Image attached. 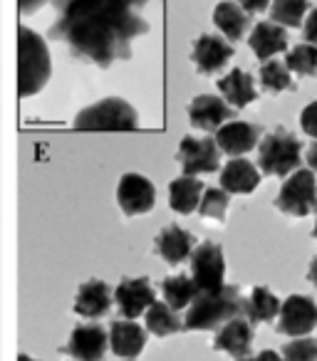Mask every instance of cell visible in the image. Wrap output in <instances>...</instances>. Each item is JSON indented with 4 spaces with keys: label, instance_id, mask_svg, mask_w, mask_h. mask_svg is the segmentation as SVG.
<instances>
[{
    "label": "cell",
    "instance_id": "obj_14",
    "mask_svg": "<svg viewBox=\"0 0 317 361\" xmlns=\"http://www.w3.org/2000/svg\"><path fill=\"white\" fill-rule=\"evenodd\" d=\"M261 134H263L261 126L251 124V121L231 119V121H226L221 129H216L213 141H216L218 151H223V154L238 159V156H243V154H248L251 149H256L258 136H261Z\"/></svg>",
    "mask_w": 317,
    "mask_h": 361
},
{
    "label": "cell",
    "instance_id": "obj_18",
    "mask_svg": "<svg viewBox=\"0 0 317 361\" xmlns=\"http://www.w3.org/2000/svg\"><path fill=\"white\" fill-rule=\"evenodd\" d=\"M146 329L139 326L131 319H116L109 326V346L116 356L131 361L134 356H139L146 346Z\"/></svg>",
    "mask_w": 317,
    "mask_h": 361
},
{
    "label": "cell",
    "instance_id": "obj_10",
    "mask_svg": "<svg viewBox=\"0 0 317 361\" xmlns=\"http://www.w3.org/2000/svg\"><path fill=\"white\" fill-rule=\"evenodd\" d=\"M116 203L124 216H144L156 203L154 183L141 173H124L116 186Z\"/></svg>",
    "mask_w": 317,
    "mask_h": 361
},
{
    "label": "cell",
    "instance_id": "obj_39",
    "mask_svg": "<svg viewBox=\"0 0 317 361\" xmlns=\"http://www.w3.org/2000/svg\"><path fill=\"white\" fill-rule=\"evenodd\" d=\"M307 280H310L312 285H317V257L310 262V270H307Z\"/></svg>",
    "mask_w": 317,
    "mask_h": 361
},
{
    "label": "cell",
    "instance_id": "obj_25",
    "mask_svg": "<svg viewBox=\"0 0 317 361\" xmlns=\"http://www.w3.org/2000/svg\"><path fill=\"white\" fill-rule=\"evenodd\" d=\"M280 312V300L268 287H253L251 297L246 300V319L251 324L273 322Z\"/></svg>",
    "mask_w": 317,
    "mask_h": 361
},
{
    "label": "cell",
    "instance_id": "obj_13",
    "mask_svg": "<svg viewBox=\"0 0 317 361\" xmlns=\"http://www.w3.org/2000/svg\"><path fill=\"white\" fill-rule=\"evenodd\" d=\"M109 346V331L102 324H80L72 329L70 341L62 351L75 361H102Z\"/></svg>",
    "mask_w": 317,
    "mask_h": 361
},
{
    "label": "cell",
    "instance_id": "obj_31",
    "mask_svg": "<svg viewBox=\"0 0 317 361\" xmlns=\"http://www.w3.org/2000/svg\"><path fill=\"white\" fill-rule=\"evenodd\" d=\"M307 13V0H270L273 23L282 27H297Z\"/></svg>",
    "mask_w": 317,
    "mask_h": 361
},
{
    "label": "cell",
    "instance_id": "obj_22",
    "mask_svg": "<svg viewBox=\"0 0 317 361\" xmlns=\"http://www.w3.org/2000/svg\"><path fill=\"white\" fill-rule=\"evenodd\" d=\"M218 92L223 94V102L228 106H236V109H243L258 99L253 75H248L246 70H238V67L228 72L226 77H218Z\"/></svg>",
    "mask_w": 317,
    "mask_h": 361
},
{
    "label": "cell",
    "instance_id": "obj_37",
    "mask_svg": "<svg viewBox=\"0 0 317 361\" xmlns=\"http://www.w3.org/2000/svg\"><path fill=\"white\" fill-rule=\"evenodd\" d=\"M305 159H307V166H310V171H317V139L312 141L310 146H307Z\"/></svg>",
    "mask_w": 317,
    "mask_h": 361
},
{
    "label": "cell",
    "instance_id": "obj_34",
    "mask_svg": "<svg viewBox=\"0 0 317 361\" xmlns=\"http://www.w3.org/2000/svg\"><path fill=\"white\" fill-rule=\"evenodd\" d=\"M302 37L307 40V45L317 47V8H312L310 16H307L305 25H302Z\"/></svg>",
    "mask_w": 317,
    "mask_h": 361
},
{
    "label": "cell",
    "instance_id": "obj_24",
    "mask_svg": "<svg viewBox=\"0 0 317 361\" xmlns=\"http://www.w3.org/2000/svg\"><path fill=\"white\" fill-rule=\"evenodd\" d=\"M248 23H251V18H248V13L238 6L236 0H223V3H218L213 8V25L221 30V35L228 42L241 40L248 30Z\"/></svg>",
    "mask_w": 317,
    "mask_h": 361
},
{
    "label": "cell",
    "instance_id": "obj_6",
    "mask_svg": "<svg viewBox=\"0 0 317 361\" xmlns=\"http://www.w3.org/2000/svg\"><path fill=\"white\" fill-rule=\"evenodd\" d=\"M275 208L285 216L305 218L317 213V183L310 169H295L282 183L275 198Z\"/></svg>",
    "mask_w": 317,
    "mask_h": 361
},
{
    "label": "cell",
    "instance_id": "obj_9",
    "mask_svg": "<svg viewBox=\"0 0 317 361\" xmlns=\"http://www.w3.org/2000/svg\"><path fill=\"white\" fill-rule=\"evenodd\" d=\"M277 334L287 336H305L317 326V305L312 297L305 295H290L285 302H280V312H277Z\"/></svg>",
    "mask_w": 317,
    "mask_h": 361
},
{
    "label": "cell",
    "instance_id": "obj_26",
    "mask_svg": "<svg viewBox=\"0 0 317 361\" xmlns=\"http://www.w3.org/2000/svg\"><path fill=\"white\" fill-rule=\"evenodd\" d=\"M146 331L156 336H169L184 331V319L167 305V302H154L149 310L144 312Z\"/></svg>",
    "mask_w": 317,
    "mask_h": 361
},
{
    "label": "cell",
    "instance_id": "obj_41",
    "mask_svg": "<svg viewBox=\"0 0 317 361\" xmlns=\"http://www.w3.org/2000/svg\"><path fill=\"white\" fill-rule=\"evenodd\" d=\"M312 238L317 240V221H315V228H312Z\"/></svg>",
    "mask_w": 317,
    "mask_h": 361
},
{
    "label": "cell",
    "instance_id": "obj_35",
    "mask_svg": "<svg viewBox=\"0 0 317 361\" xmlns=\"http://www.w3.org/2000/svg\"><path fill=\"white\" fill-rule=\"evenodd\" d=\"M238 6L251 16V13H263L268 6H270V0H236Z\"/></svg>",
    "mask_w": 317,
    "mask_h": 361
},
{
    "label": "cell",
    "instance_id": "obj_30",
    "mask_svg": "<svg viewBox=\"0 0 317 361\" xmlns=\"http://www.w3.org/2000/svg\"><path fill=\"white\" fill-rule=\"evenodd\" d=\"M285 67L290 75H300V77H315L317 75V47L315 45H302L292 47L285 57Z\"/></svg>",
    "mask_w": 317,
    "mask_h": 361
},
{
    "label": "cell",
    "instance_id": "obj_20",
    "mask_svg": "<svg viewBox=\"0 0 317 361\" xmlns=\"http://www.w3.org/2000/svg\"><path fill=\"white\" fill-rule=\"evenodd\" d=\"M261 171H258L256 164H251L248 159L238 156V159H231L226 166L221 169V188L226 193H238V196H246V193H253L261 183Z\"/></svg>",
    "mask_w": 317,
    "mask_h": 361
},
{
    "label": "cell",
    "instance_id": "obj_15",
    "mask_svg": "<svg viewBox=\"0 0 317 361\" xmlns=\"http://www.w3.org/2000/svg\"><path fill=\"white\" fill-rule=\"evenodd\" d=\"M233 109L223 102V97L216 94H198L189 104V121L193 129L201 131H216L226 121H231Z\"/></svg>",
    "mask_w": 317,
    "mask_h": 361
},
{
    "label": "cell",
    "instance_id": "obj_28",
    "mask_svg": "<svg viewBox=\"0 0 317 361\" xmlns=\"http://www.w3.org/2000/svg\"><path fill=\"white\" fill-rule=\"evenodd\" d=\"M261 87L265 92H273V94H280L285 90H295V82H292V75L287 72L285 62L268 60L261 67Z\"/></svg>",
    "mask_w": 317,
    "mask_h": 361
},
{
    "label": "cell",
    "instance_id": "obj_29",
    "mask_svg": "<svg viewBox=\"0 0 317 361\" xmlns=\"http://www.w3.org/2000/svg\"><path fill=\"white\" fill-rule=\"evenodd\" d=\"M228 203H231V196H228L223 188H203L201 203H198V216L203 221H213V223H223L226 221V211Z\"/></svg>",
    "mask_w": 317,
    "mask_h": 361
},
{
    "label": "cell",
    "instance_id": "obj_19",
    "mask_svg": "<svg viewBox=\"0 0 317 361\" xmlns=\"http://www.w3.org/2000/svg\"><path fill=\"white\" fill-rule=\"evenodd\" d=\"M112 307V290L104 280H87L75 295V312L85 319H100Z\"/></svg>",
    "mask_w": 317,
    "mask_h": 361
},
{
    "label": "cell",
    "instance_id": "obj_5",
    "mask_svg": "<svg viewBox=\"0 0 317 361\" xmlns=\"http://www.w3.org/2000/svg\"><path fill=\"white\" fill-rule=\"evenodd\" d=\"M302 159V144L295 134L277 126L270 134H265L261 139V149H258V164L265 176H290L295 169H300Z\"/></svg>",
    "mask_w": 317,
    "mask_h": 361
},
{
    "label": "cell",
    "instance_id": "obj_33",
    "mask_svg": "<svg viewBox=\"0 0 317 361\" xmlns=\"http://www.w3.org/2000/svg\"><path fill=\"white\" fill-rule=\"evenodd\" d=\"M300 126L307 136H315L317 139V102H310V104L300 111Z\"/></svg>",
    "mask_w": 317,
    "mask_h": 361
},
{
    "label": "cell",
    "instance_id": "obj_3",
    "mask_svg": "<svg viewBox=\"0 0 317 361\" xmlns=\"http://www.w3.org/2000/svg\"><path fill=\"white\" fill-rule=\"evenodd\" d=\"M50 75L52 60L45 37L20 25L18 27V97L28 99V97L37 94L47 85Z\"/></svg>",
    "mask_w": 317,
    "mask_h": 361
},
{
    "label": "cell",
    "instance_id": "obj_11",
    "mask_svg": "<svg viewBox=\"0 0 317 361\" xmlns=\"http://www.w3.org/2000/svg\"><path fill=\"white\" fill-rule=\"evenodd\" d=\"M236 55L233 45L226 40V37H218V35H211V32H203L193 40V47H191V60L196 65L198 75L203 77H211V75H218L223 67L228 65V60Z\"/></svg>",
    "mask_w": 317,
    "mask_h": 361
},
{
    "label": "cell",
    "instance_id": "obj_16",
    "mask_svg": "<svg viewBox=\"0 0 317 361\" xmlns=\"http://www.w3.org/2000/svg\"><path fill=\"white\" fill-rule=\"evenodd\" d=\"M251 346H253V324L246 317L226 322L223 326H218L216 336H213V349L226 351L233 359L251 356Z\"/></svg>",
    "mask_w": 317,
    "mask_h": 361
},
{
    "label": "cell",
    "instance_id": "obj_36",
    "mask_svg": "<svg viewBox=\"0 0 317 361\" xmlns=\"http://www.w3.org/2000/svg\"><path fill=\"white\" fill-rule=\"evenodd\" d=\"M45 3H50V0H18V11H20V16H30V13H35Z\"/></svg>",
    "mask_w": 317,
    "mask_h": 361
},
{
    "label": "cell",
    "instance_id": "obj_17",
    "mask_svg": "<svg viewBox=\"0 0 317 361\" xmlns=\"http://www.w3.org/2000/svg\"><path fill=\"white\" fill-rule=\"evenodd\" d=\"M193 235L184 228H179V223H172V226L164 228L159 235L154 238V250L156 255L162 257L169 265H181L184 260H189L193 252Z\"/></svg>",
    "mask_w": 317,
    "mask_h": 361
},
{
    "label": "cell",
    "instance_id": "obj_2",
    "mask_svg": "<svg viewBox=\"0 0 317 361\" xmlns=\"http://www.w3.org/2000/svg\"><path fill=\"white\" fill-rule=\"evenodd\" d=\"M246 317V297L236 285H223L221 290L198 292L189 305L184 317V329L189 331H208L218 329L226 322Z\"/></svg>",
    "mask_w": 317,
    "mask_h": 361
},
{
    "label": "cell",
    "instance_id": "obj_1",
    "mask_svg": "<svg viewBox=\"0 0 317 361\" xmlns=\"http://www.w3.org/2000/svg\"><path fill=\"white\" fill-rule=\"evenodd\" d=\"M149 0H52V40L67 45L70 55L95 67L129 60L136 37L149 32L144 8Z\"/></svg>",
    "mask_w": 317,
    "mask_h": 361
},
{
    "label": "cell",
    "instance_id": "obj_27",
    "mask_svg": "<svg viewBox=\"0 0 317 361\" xmlns=\"http://www.w3.org/2000/svg\"><path fill=\"white\" fill-rule=\"evenodd\" d=\"M162 292H164V302L172 307L174 312L186 310L193 302V297L198 295L196 285L189 275H172L162 282Z\"/></svg>",
    "mask_w": 317,
    "mask_h": 361
},
{
    "label": "cell",
    "instance_id": "obj_23",
    "mask_svg": "<svg viewBox=\"0 0 317 361\" xmlns=\"http://www.w3.org/2000/svg\"><path fill=\"white\" fill-rule=\"evenodd\" d=\"M203 180L196 176H179L169 183V206L179 216H191L203 196Z\"/></svg>",
    "mask_w": 317,
    "mask_h": 361
},
{
    "label": "cell",
    "instance_id": "obj_21",
    "mask_svg": "<svg viewBox=\"0 0 317 361\" xmlns=\"http://www.w3.org/2000/svg\"><path fill=\"white\" fill-rule=\"evenodd\" d=\"M248 45H251V50L256 52L258 60L268 62L273 55L287 50V32H285V27L277 25V23L263 20L251 30Z\"/></svg>",
    "mask_w": 317,
    "mask_h": 361
},
{
    "label": "cell",
    "instance_id": "obj_7",
    "mask_svg": "<svg viewBox=\"0 0 317 361\" xmlns=\"http://www.w3.org/2000/svg\"><path fill=\"white\" fill-rule=\"evenodd\" d=\"M191 280L198 292H213L226 285V257L218 243H201L191 252Z\"/></svg>",
    "mask_w": 317,
    "mask_h": 361
},
{
    "label": "cell",
    "instance_id": "obj_38",
    "mask_svg": "<svg viewBox=\"0 0 317 361\" xmlns=\"http://www.w3.org/2000/svg\"><path fill=\"white\" fill-rule=\"evenodd\" d=\"M253 361H282V356L277 354V351H273V349H265V351H261L258 356H253Z\"/></svg>",
    "mask_w": 317,
    "mask_h": 361
},
{
    "label": "cell",
    "instance_id": "obj_42",
    "mask_svg": "<svg viewBox=\"0 0 317 361\" xmlns=\"http://www.w3.org/2000/svg\"><path fill=\"white\" fill-rule=\"evenodd\" d=\"M236 361H253V356H246V359H236Z\"/></svg>",
    "mask_w": 317,
    "mask_h": 361
},
{
    "label": "cell",
    "instance_id": "obj_4",
    "mask_svg": "<svg viewBox=\"0 0 317 361\" xmlns=\"http://www.w3.org/2000/svg\"><path fill=\"white\" fill-rule=\"evenodd\" d=\"M75 129L82 131H134L139 129V111L121 97H107L85 106L75 116Z\"/></svg>",
    "mask_w": 317,
    "mask_h": 361
},
{
    "label": "cell",
    "instance_id": "obj_12",
    "mask_svg": "<svg viewBox=\"0 0 317 361\" xmlns=\"http://www.w3.org/2000/svg\"><path fill=\"white\" fill-rule=\"evenodd\" d=\"M114 302L119 307L121 319L134 322L156 302V292L149 277H124L114 290Z\"/></svg>",
    "mask_w": 317,
    "mask_h": 361
},
{
    "label": "cell",
    "instance_id": "obj_8",
    "mask_svg": "<svg viewBox=\"0 0 317 361\" xmlns=\"http://www.w3.org/2000/svg\"><path fill=\"white\" fill-rule=\"evenodd\" d=\"M177 161L181 164L184 176H203V173H216L221 166V156H218V146L211 136L206 139H196V136H184L177 151Z\"/></svg>",
    "mask_w": 317,
    "mask_h": 361
},
{
    "label": "cell",
    "instance_id": "obj_40",
    "mask_svg": "<svg viewBox=\"0 0 317 361\" xmlns=\"http://www.w3.org/2000/svg\"><path fill=\"white\" fill-rule=\"evenodd\" d=\"M18 361H35V359H32V356H28V354H20V356H18Z\"/></svg>",
    "mask_w": 317,
    "mask_h": 361
},
{
    "label": "cell",
    "instance_id": "obj_32",
    "mask_svg": "<svg viewBox=\"0 0 317 361\" xmlns=\"http://www.w3.org/2000/svg\"><path fill=\"white\" fill-rule=\"evenodd\" d=\"M282 361H317V341L310 336H297L282 346Z\"/></svg>",
    "mask_w": 317,
    "mask_h": 361
}]
</instances>
